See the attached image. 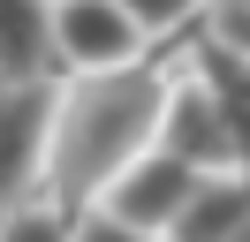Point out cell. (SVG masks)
<instances>
[{"instance_id": "8992f818", "label": "cell", "mask_w": 250, "mask_h": 242, "mask_svg": "<svg viewBox=\"0 0 250 242\" xmlns=\"http://www.w3.org/2000/svg\"><path fill=\"white\" fill-rule=\"evenodd\" d=\"M182 68L197 76V91L212 99V114H220L228 166H235V174H250V60L220 53V45H205L197 30H189V60H182Z\"/></svg>"}, {"instance_id": "5b68a950", "label": "cell", "mask_w": 250, "mask_h": 242, "mask_svg": "<svg viewBox=\"0 0 250 242\" xmlns=\"http://www.w3.org/2000/svg\"><path fill=\"white\" fill-rule=\"evenodd\" d=\"M152 151L182 159L189 174H235V166H228V136H220V114H212V99L197 91V76H189V68L167 76V106H159Z\"/></svg>"}, {"instance_id": "7a4b0ae2", "label": "cell", "mask_w": 250, "mask_h": 242, "mask_svg": "<svg viewBox=\"0 0 250 242\" xmlns=\"http://www.w3.org/2000/svg\"><path fill=\"white\" fill-rule=\"evenodd\" d=\"M152 53V45L137 38V23H129L114 0H53V76H122L137 68V60Z\"/></svg>"}, {"instance_id": "ba28073f", "label": "cell", "mask_w": 250, "mask_h": 242, "mask_svg": "<svg viewBox=\"0 0 250 242\" xmlns=\"http://www.w3.org/2000/svg\"><path fill=\"white\" fill-rule=\"evenodd\" d=\"M243 227H250V174H205L182 220L167 227V242H235Z\"/></svg>"}, {"instance_id": "8fae6325", "label": "cell", "mask_w": 250, "mask_h": 242, "mask_svg": "<svg viewBox=\"0 0 250 242\" xmlns=\"http://www.w3.org/2000/svg\"><path fill=\"white\" fill-rule=\"evenodd\" d=\"M197 38L220 45V53H235V60H250V0H212L205 23H197Z\"/></svg>"}, {"instance_id": "277c9868", "label": "cell", "mask_w": 250, "mask_h": 242, "mask_svg": "<svg viewBox=\"0 0 250 242\" xmlns=\"http://www.w3.org/2000/svg\"><path fill=\"white\" fill-rule=\"evenodd\" d=\"M197 182H205V174H189L182 159L144 151V159L122 166V182H114L91 212H114L122 227H144V235H167V227L182 220V204H189V189H197Z\"/></svg>"}, {"instance_id": "6da1fadb", "label": "cell", "mask_w": 250, "mask_h": 242, "mask_svg": "<svg viewBox=\"0 0 250 242\" xmlns=\"http://www.w3.org/2000/svg\"><path fill=\"white\" fill-rule=\"evenodd\" d=\"M167 76L174 60L144 53L122 76H68L61 99H53V136H46V197L61 220L91 212L99 197L122 182L129 159H144L159 136V106H167Z\"/></svg>"}, {"instance_id": "3957f363", "label": "cell", "mask_w": 250, "mask_h": 242, "mask_svg": "<svg viewBox=\"0 0 250 242\" xmlns=\"http://www.w3.org/2000/svg\"><path fill=\"white\" fill-rule=\"evenodd\" d=\"M53 99L61 83H0V220L31 204L46 182V136H53Z\"/></svg>"}, {"instance_id": "52a82bcc", "label": "cell", "mask_w": 250, "mask_h": 242, "mask_svg": "<svg viewBox=\"0 0 250 242\" xmlns=\"http://www.w3.org/2000/svg\"><path fill=\"white\" fill-rule=\"evenodd\" d=\"M46 76H53V0H0V83H46Z\"/></svg>"}, {"instance_id": "7c38bea8", "label": "cell", "mask_w": 250, "mask_h": 242, "mask_svg": "<svg viewBox=\"0 0 250 242\" xmlns=\"http://www.w3.org/2000/svg\"><path fill=\"white\" fill-rule=\"evenodd\" d=\"M76 242H167V235H144V227H122L114 212H76Z\"/></svg>"}, {"instance_id": "4fadbf2b", "label": "cell", "mask_w": 250, "mask_h": 242, "mask_svg": "<svg viewBox=\"0 0 250 242\" xmlns=\"http://www.w3.org/2000/svg\"><path fill=\"white\" fill-rule=\"evenodd\" d=\"M235 242H250V227H243V235H235Z\"/></svg>"}, {"instance_id": "30bf717a", "label": "cell", "mask_w": 250, "mask_h": 242, "mask_svg": "<svg viewBox=\"0 0 250 242\" xmlns=\"http://www.w3.org/2000/svg\"><path fill=\"white\" fill-rule=\"evenodd\" d=\"M0 242H76V227H68L46 197H31V204H16L0 220Z\"/></svg>"}, {"instance_id": "9c48e42d", "label": "cell", "mask_w": 250, "mask_h": 242, "mask_svg": "<svg viewBox=\"0 0 250 242\" xmlns=\"http://www.w3.org/2000/svg\"><path fill=\"white\" fill-rule=\"evenodd\" d=\"M114 8L137 23L144 45H167V38H189V30L205 23V8H212V0H114Z\"/></svg>"}]
</instances>
